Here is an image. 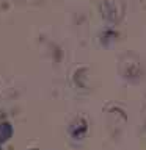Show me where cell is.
<instances>
[{"mask_svg": "<svg viewBox=\"0 0 146 150\" xmlns=\"http://www.w3.org/2000/svg\"><path fill=\"white\" fill-rule=\"evenodd\" d=\"M13 134V128L9 124H0V144L8 141Z\"/></svg>", "mask_w": 146, "mask_h": 150, "instance_id": "cell-1", "label": "cell"}]
</instances>
